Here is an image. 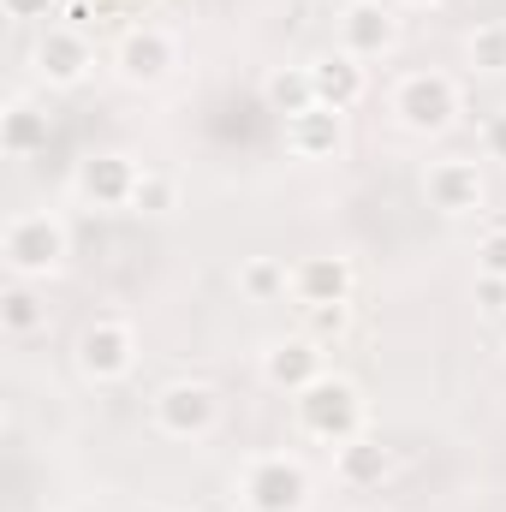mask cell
I'll return each instance as SVG.
<instances>
[{
	"mask_svg": "<svg viewBox=\"0 0 506 512\" xmlns=\"http://www.w3.org/2000/svg\"><path fill=\"white\" fill-rule=\"evenodd\" d=\"M298 423H304V435H316V441H352L358 429H364V399H358V387L340 382V376H322V382H310L298 393Z\"/></svg>",
	"mask_w": 506,
	"mask_h": 512,
	"instance_id": "6da1fadb",
	"label": "cell"
},
{
	"mask_svg": "<svg viewBox=\"0 0 506 512\" xmlns=\"http://www.w3.org/2000/svg\"><path fill=\"white\" fill-rule=\"evenodd\" d=\"M0 256H6V268H12L18 280L54 274V268L66 262V227H60L54 215H18V221H6Z\"/></svg>",
	"mask_w": 506,
	"mask_h": 512,
	"instance_id": "7a4b0ae2",
	"label": "cell"
},
{
	"mask_svg": "<svg viewBox=\"0 0 506 512\" xmlns=\"http://www.w3.org/2000/svg\"><path fill=\"white\" fill-rule=\"evenodd\" d=\"M304 501H310V477L298 459L268 453L245 471V507L251 512H304Z\"/></svg>",
	"mask_w": 506,
	"mask_h": 512,
	"instance_id": "3957f363",
	"label": "cell"
},
{
	"mask_svg": "<svg viewBox=\"0 0 506 512\" xmlns=\"http://www.w3.org/2000/svg\"><path fill=\"white\" fill-rule=\"evenodd\" d=\"M393 114L411 131H447L453 114H459V90H453V78H441V72H411V78L399 84V96H393Z\"/></svg>",
	"mask_w": 506,
	"mask_h": 512,
	"instance_id": "277c9868",
	"label": "cell"
},
{
	"mask_svg": "<svg viewBox=\"0 0 506 512\" xmlns=\"http://www.w3.org/2000/svg\"><path fill=\"white\" fill-rule=\"evenodd\" d=\"M215 411H221V399H215L209 382H173V387H161V399H155V423L167 435H179V441L203 435L215 423Z\"/></svg>",
	"mask_w": 506,
	"mask_h": 512,
	"instance_id": "5b68a950",
	"label": "cell"
},
{
	"mask_svg": "<svg viewBox=\"0 0 506 512\" xmlns=\"http://www.w3.org/2000/svg\"><path fill=\"white\" fill-rule=\"evenodd\" d=\"M36 72L48 84H60V90L84 84V72H90V36L78 24H48L42 42H36Z\"/></svg>",
	"mask_w": 506,
	"mask_h": 512,
	"instance_id": "8992f818",
	"label": "cell"
},
{
	"mask_svg": "<svg viewBox=\"0 0 506 512\" xmlns=\"http://www.w3.org/2000/svg\"><path fill=\"white\" fill-rule=\"evenodd\" d=\"M131 358H137V340H131L126 322H96V328H84V340H78V370H84L90 382H120L131 370Z\"/></svg>",
	"mask_w": 506,
	"mask_h": 512,
	"instance_id": "52a82bcc",
	"label": "cell"
},
{
	"mask_svg": "<svg viewBox=\"0 0 506 512\" xmlns=\"http://www.w3.org/2000/svg\"><path fill=\"white\" fill-rule=\"evenodd\" d=\"M429 203L441 215H471L483 209V173L477 161H435L429 167Z\"/></svg>",
	"mask_w": 506,
	"mask_h": 512,
	"instance_id": "ba28073f",
	"label": "cell"
},
{
	"mask_svg": "<svg viewBox=\"0 0 506 512\" xmlns=\"http://www.w3.org/2000/svg\"><path fill=\"white\" fill-rule=\"evenodd\" d=\"M292 298H298V310L304 304H346L352 298L346 256H310V262H298L292 268Z\"/></svg>",
	"mask_w": 506,
	"mask_h": 512,
	"instance_id": "9c48e42d",
	"label": "cell"
},
{
	"mask_svg": "<svg viewBox=\"0 0 506 512\" xmlns=\"http://www.w3.org/2000/svg\"><path fill=\"white\" fill-rule=\"evenodd\" d=\"M262 376L274 387H286V393H304L310 382L328 376V370H322V346H316V340H280V346L262 352Z\"/></svg>",
	"mask_w": 506,
	"mask_h": 512,
	"instance_id": "30bf717a",
	"label": "cell"
},
{
	"mask_svg": "<svg viewBox=\"0 0 506 512\" xmlns=\"http://www.w3.org/2000/svg\"><path fill=\"white\" fill-rule=\"evenodd\" d=\"M78 191L102 209H131V191H137V167L126 155H90L78 167Z\"/></svg>",
	"mask_w": 506,
	"mask_h": 512,
	"instance_id": "8fae6325",
	"label": "cell"
},
{
	"mask_svg": "<svg viewBox=\"0 0 506 512\" xmlns=\"http://www.w3.org/2000/svg\"><path fill=\"white\" fill-rule=\"evenodd\" d=\"M393 36H399V24H393V12H387L381 0L346 6V18H340V42H346V54H352V60L387 54V48H393Z\"/></svg>",
	"mask_w": 506,
	"mask_h": 512,
	"instance_id": "7c38bea8",
	"label": "cell"
},
{
	"mask_svg": "<svg viewBox=\"0 0 506 512\" xmlns=\"http://www.w3.org/2000/svg\"><path fill=\"white\" fill-rule=\"evenodd\" d=\"M340 137H346L340 114H334V108H322V102L286 120V149H292L298 161H322V155H334V149H340Z\"/></svg>",
	"mask_w": 506,
	"mask_h": 512,
	"instance_id": "4fadbf2b",
	"label": "cell"
},
{
	"mask_svg": "<svg viewBox=\"0 0 506 512\" xmlns=\"http://www.w3.org/2000/svg\"><path fill=\"white\" fill-rule=\"evenodd\" d=\"M310 78H316V102L334 108V114H346V108L364 102V66H358L352 54H328V60H316Z\"/></svg>",
	"mask_w": 506,
	"mask_h": 512,
	"instance_id": "5bb4252c",
	"label": "cell"
},
{
	"mask_svg": "<svg viewBox=\"0 0 506 512\" xmlns=\"http://www.w3.org/2000/svg\"><path fill=\"white\" fill-rule=\"evenodd\" d=\"M120 72L131 84H155L173 72V42L161 30H126L120 36Z\"/></svg>",
	"mask_w": 506,
	"mask_h": 512,
	"instance_id": "9a60e30c",
	"label": "cell"
},
{
	"mask_svg": "<svg viewBox=\"0 0 506 512\" xmlns=\"http://www.w3.org/2000/svg\"><path fill=\"white\" fill-rule=\"evenodd\" d=\"M334 477H340L346 489H376L381 477H387V447L370 441V435L340 441V453H334Z\"/></svg>",
	"mask_w": 506,
	"mask_h": 512,
	"instance_id": "2e32d148",
	"label": "cell"
},
{
	"mask_svg": "<svg viewBox=\"0 0 506 512\" xmlns=\"http://www.w3.org/2000/svg\"><path fill=\"white\" fill-rule=\"evenodd\" d=\"M0 149H6L12 161H24V155L48 149V114H36L30 102H12V108L0 114Z\"/></svg>",
	"mask_w": 506,
	"mask_h": 512,
	"instance_id": "e0dca14e",
	"label": "cell"
},
{
	"mask_svg": "<svg viewBox=\"0 0 506 512\" xmlns=\"http://www.w3.org/2000/svg\"><path fill=\"white\" fill-rule=\"evenodd\" d=\"M262 96H268V108L274 114H304V108H316V78H310V66H280V72H268V84H262Z\"/></svg>",
	"mask_w": 506,
	"mask_h": 512,
	"instance_id": "ac0fdd59",
	"label": "cell"
},
{
	"mask_svg": "<svg viewBox=\"0 0 506 512\" xmlns=\"http://www.w3.org/2000/svg\"><path fill=\"white\" fill-rule=\"evenodd\" d=\"M42 322H48V310H42V298H36L30 286H12V292L0 298V328H6V334L24 340V334H36Z\"/></svg>",
	"mask_w": 506,
	"mask_h": 512,
	"instance_id": "d6986e66",
	"label": "cell"
},
{
	"mask_svg": "<svg viewBox=\"0 0 506 512\" xmlns=\"http://www.w3.org/2000/svg\"><path fill=\"white\" fill-rule=\"evenodd\" d=\"M239 286H245V298L256 304H268V298H280L286 286H292V274H286V262H274V256H256L239 268Z\"/></svg>",
	"mask_w": 506,
	"mask_h": 512,
	"instance_id": "ffe728a7",
	"label": "cell"
},
{
	"mask_svg": "<svg viewBox=\"0 0 506 512\" xmlns=\"http://www.w3.org/2000/svg\"><path fill=\"white\" fill-rule=\"evenodd\" d=\"M179 203V185L167 173H137V191H131V209L137 215H167Z\"/></svg>",
	"mask_w": 506,
	"mask_h": 512,
	"instance_id": "44dd1931",
	"label": "cell"
},
{
	"mask_svg": "<svg viewBox=\"0 0 506 512\" xmlns=\"http://www.w3.org/2000/svg\"><path fill=\"white\" fill-rule=\"evenodd\" d=\"M471 66L477 72H506V24H477L471 30Z\"/></svg>",
	"mask_w": 506,
	"mask_h": 512,
	"instance_id": "7402d4cb",
	"label": "cell"
},
{
	"mask_svg": "<svg viewBox=\"0 0 506 512\" xmlns=\"http://www.w3.org/2000/svg\"><path fill=\"white\" fill-rule=\"evenodd\" d=\"M304 322H310V340H340L346 334V304H304Z\"/></svg>",
	"mask_w": 506,
	"mask_h": 512,
	"instance_id": "603a6c76",
	"label": "cell"
},
{
	"mask_svg": "<svg viewBox=\"0 0 506 512\" xmlns=\"http://www.w3.org/2000/svg\"><path fill=\"white\" fill-rule=\"evenodd\" d=\"M477 304L501 316L506 310V274H477Z\"/></svg>",
	"mask_w": 506,
	"mask_h": 512,
	"instance_id": "cb8c5ba5",
	"label": "cell"
},
{
	"mask_svg": "<svg viewBox=\"0 0 506 512\" xmlns=\"http://www.w3.org/2000/svg\"><path fill=\"white\" fill-rule=\"evenodd\" d=\"M477 256H483V274H506V227H495Z\"/></svg>",
	"mask_w": 506,
	"mask_h": 512,
	"instance_id": "d4e9b609",
	"label": "cell"
},
{
	"mask_svg": "<svg viewBox=\"0 0 506 512\" xmlns=\"http://www.w3.org/2000/svg\"><path fill=\"white\" fill-rule=\"evenodd\" d=\"M483 149H489V161H506V108L483 126Z\"/></svg>",
	"mask_w": 506,
	"mask_h": 512,
	"instance_id": "484cf974",
	"label": "cell"
},
{
	"mask_svg": "<svg viewBox=\"0 0 506 512\" xmlns=\"http://www.w3.org/2000/svg\"><path fill=\"white\" fill-rule=\"evenodd\" d=\"M0 6H6L12 18H48V6H54V0H0Z\"/></svg>",
	"mask_w": 506,
	"mask_h": 512,
	"instance_id": "4316f807",
	"label": "cell"
},
{
	"mask_svg": "<svg viewBox=\"0 0 506 512\" xmlns=\"http://www.w3.org/2000/svg\"><path fill=\"white\" fill-rule=\"evenodd\" d=\"M346 6H364V0H346Z\"/></svg>",
	"mask_w": 506,
	"mask_h": 512,
	"instance_id": "83f0119b",
	"label": "cell"
}]
</instances>
